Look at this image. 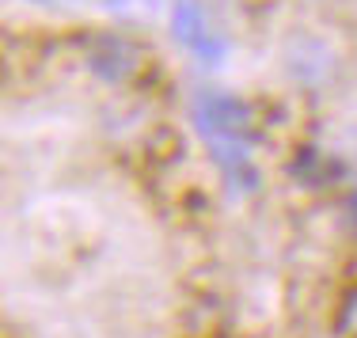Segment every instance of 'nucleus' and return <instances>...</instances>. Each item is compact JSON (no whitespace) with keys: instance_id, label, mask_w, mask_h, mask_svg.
Wrapping results in <instances>:
<instances>
[{"instance_id":"7ed1b4c3","label":"nucleus","mask_w":357,"mask_h":338,"mask_svg":"<svg viewBox=\"0 0 357 338\" xmlns=\"http://www.w3.org/2000/svg\"><path fill=\"white\" fill-rule=\"evenodd\" d=\"M172 35L178 46H186L198 61L206 65H217L225 57V38L220 31L209 23L206 8L198 0H175L172 4Z\"/></svg>"},{"instance_id":"f03ea898","label":"nucleus","mask_w":357,"mask_h":338,"mask_svg":"<svg viewBox=\"0 0 357 338\" xmlns=\"http://www.w3.org/2000/svg\"><path fill=\"white\" fill-rule=\"evenodd\" d=\"M282 69L293 84L316 91V88L335 84L338 69H342V57H338V49L323 35H316V31H296V35H289L285 46H282Z\"/></svg>"},{"instance_id":"423d86ee","label":"nucleus","mask_w":357,"mask_h":338,"mask_svg":"<svg viewBox=\"0 0 357 338\" xmlns=\"http://www.w3.org/2000/svg\"><path fill=\"white\" fill-rule=\"evenodd\" d=\"M350 323H354V327H357V300H354V304H350Z\"/></svg>"},{"instance_id":"39448f33","label":"nucleus","mask_w":357,"mask_h":338,"mask_svg":"<svg viewBox=\"0 0 357 338\" xmlns=\"http://www.w3.org/2000/svg\"><path fill=\"white\" fill-rule=\"evenodd\" d=\"M103 4L110 15H118L126 23H144L156 15V0H103Z\"/></svg>"},{"instance_id":"f257e3e1","label":"nucleus","mask_w":357,"mask_h":338,"mask_svg":"<svg viewBox=\"0 0 357 338\" xmlns=\"http://www.w3.org/2000/svg\"><path fill=\"white\" fill-rule=\"evenodd\" d=\"M194 122H198L202 137L209 141L213 156L220 160L228 175L248 171V137H251V111L243 99L225 95V91H206L194 103Z\"/></svg>"},{"instance_id":"20e7f679","label":"nucleus","mask_w":357,"mask_h":338,"mask_svg":"<svg viewBox=\"0 0 357 338\" xmlns=\"http://www.w3.org/2000/svg\"><path fill=\"white\" fill-rule=\"evenodd\" d=\"M88 65L96 76H103L110 84H122L141 69V46L126 35H99L88 49Z\"/></svg>"}]
</instances>
